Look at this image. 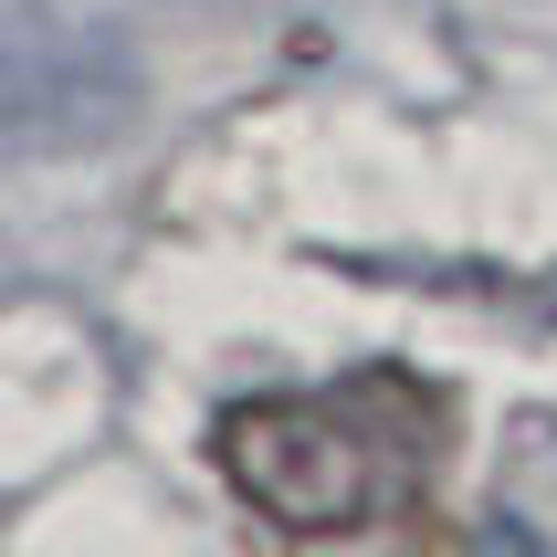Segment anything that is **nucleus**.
I'll use <instances>...</instances> for the list:
<instances>
[{
	"instance_id": "nucleus-3",
	"label": "nucleus",
	"mask_w": 557,
	"mask_h": 557,
	"mask_svg": "<svg viewBox=\"0 0 557 557\" xmlns=\"http://www.w3.org/2000/svg\"><path fill=\"white\" fill-rule=\"evenodd\" d=\"M473 557H536V547H527L516 527H484V547H473Z\"/></svg>"
},
{
	"instance_id": "nucleus-1",
	"label": "nucleus",
	"mask_w": 557,
	"mask_h": 557,
	"mask_svg": "<svg viewBox=\"0 0 557 557\" xmlns=\"http://www.w3.org/2000/svg\"><path fill=\"white\" fill-rule=\"evenodd\" d=\"M211 453L263 527L358 536L421 495V400L410 379H369L347 400H232Z\"/></svg>"
},
{
	"instance_id": "nucleus-2",
	"label": "nucleus",
	"mask_w": 557,
	"mask_h": 557,
	"mask_svg": "<svg viewBox=\"0 0 557 557\" xmlns=\"http://www.w3.org/2000/svg\"><path fill=\"white\" fill-rule=\"evenodd\" d=\"M137 106V63L42 0H0V148H95Z\"/></svg>"
}]
</instances>
